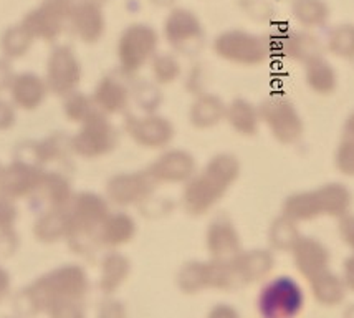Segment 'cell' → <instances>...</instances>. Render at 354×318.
I'll return each mask as SVG.
<instances>
[{
    "instance_id": "1",
    "label": "cell",
    "mask_w": 354,
    "mask_h": 318,
    "mask_svg": "<svg viewBox=\"0 0 354 318\" xmlns=\"http://www.w3.org/2000/svg\"><path fill=\"white\" fill-rule=\"evenodd\" d=\"M240 164L235 156L218 154L205 166L199 176L187 181L183 204L192 215L205 214L221 201L232 182L239 177Z\"/></svg>"
},
{
    "instance_id": "2",
    "label": "cell",
    "mask_w": 354,
    "mask_h": 318,
    "mask_svg": "<svg viewBox=\"0 0 354 318\" xmlns=\"http://www.w3.org/2000/svg\"><path fill=\"white\" fill-rule=\"evenodd\" d=\"M305 308V292L290 275H278L265 283L257 297L260 318H297Z\"/></svg>"
},
{
    "instance_id": "3",
    "label": "cell",
    "mask_w": 354,
    "mask_h": 318,
    "mask_svg": "<svg viewBox=\"0 0 354 318\" xmlns=\"http://www.w3.org/2000/svg\"><path fill=\"white\" fill-rule=\"evenodd\" d=\"M214 50L223 60L243 67L262 65L272 55L268 38L243 30L221 33L214 42Z\"/></svg>"
},
{
    "instance_id": "4",
    "label": "cell",
    "mask_w": 354,
    "mask_h": 318,
    "mask_svg": "<svg viewBox=\"0 0 354 318\" xmlns=\"http://www.w3.org/2000/svg\"><path fill=\"white\" fill-rule=\"evenodd\" d=\"M260 121L265 123L270 134L283 146L298 143L305 131L300 112L286 98H267L259 106Z\"/></svg>"
},
{
    "instance_id": "5",
    "label": "cell",
    "mask_w": 354,
    "mask_h": 318,
    "mask_svg": "<svg viewBox=\"0 0 354 318\" xmlns=\"http://www.w3.org/2000/svg\"><path fill=\"white\" fill-rule=\"evenodd\" d=\"M158 40V32L149 25H129L118 44V57L124 73H136L151 58H154Z\"/></svg>"
},
{
    "instance_id": "6",
    "label": "cell",
    "mask_w": 354,
    "mask_h": 318,
    "mask_svg": "<svg viewBox=\"0 0 354 318\" xmlns=\"http://www.w3.org/2000/svg\"><path fill=\"white\" fill-rule=\"evenodd\" d=\"M164 35L176 52L196 55L204 45V28L194 12L174 8L164 24Z\"/></svg>"
},
{
    "instance_id": "7",
    "label": "cell",
    "mask_w": 354,
    "mask_h": 318,
    "mask_svg": "<svg viewBox=\"0 0 354 318\" xmlns=\"http://www.w3.org/2000/svg\"><path fill=\"white\" fill-rule=\"evenodd\" d=\"M290 254H292L293 257L295 269H297L306 281H310L315 275L328 270L331 262L330 249H328L319 239L310 236H301V239L298 240L297 245H295Z\"/></svg>"
},
{
    "instance_id": "8",
    "label": "cell",
    "mask_w": 354,
    "mask_h": 318,
    "mask_svg": "<svg viewBox=\"0 0 354 318\" xmlns=\"http://www.w3.org/2000/svg\"><path fill=\"white\" fill-rule=\"evenodd\" d=\"M270 46H272V52L275 48L285 58L303 63V65L323 55V45L319 38L306 30H286L277 38L275 44L270 42Z\"/></svg>"
},
{
    "instance_id": "9",
    "label": "cell",
    "mask_w": 354,
    "mask_h": 318,
    "mask_svg": "<svg viewBox=\"0 0 354 318\" xmlns=\"http://www.w3.org/2000/svg\"><path fill=\"white\" fill-rule=\"evenodd\" d=\"M73 2L71 0H46L39 10L25 17L22 27L30 35L52 38L60 32V22L63 17L71 14Z\"/></svg>"
},
{
    "instance_id": "10",
    "label": "cell",
    "mask_w": 354,
    "mask_h": 318,
    "mask_svg": "<svg viewBox=\"0 0 354 318\" xmlns=\"http://www.w3.org/2000/svg\"><path fill=\"white\" fill-rule=\"evenodd\" d=\"M126 131L134 141L145 148H164L174 138V128L171 121L156 114L145 118L129 116L126 121Z\"/></svg>"
},
{
    "instance_id": "11",
    "label": "cell",
    "mask_w": 354,
    "mask_h": 318,
    "mask_svg": "<svg viewBox=\"0 0 354 318\" xmlns=\"http://www.w3.org/2000/svg\"><path fill=\"white\" fill-rule=\"evenodd\" d=\"M154 189L149 173H131L113 177L108 184L109 197L120 206H131L147 199Z\"/></svg>"
},
{
    "instance_id": "12",
    "label": "cell",
    "mask_w": 354,
    "mask_h": 318,
    "mask_svg": "<svg viewBox=\"0 0 354 318\" xmlns=\"http://www.w3.org/2000/svg\"><path fill=\"white\" fill-rule=\"evenodd\" d=\"M196 163L189 152L172 150L164 152L151 164L149 176L154 182H187L194 177Z\"/></svg>"
},
{
    "instance_id": "13",
    "label": "cell",
    "mask_w": 354,
    "mask_h": 318,
    "mask_svg": "<svg viewBox=\"0 0 354 318\" xmlns=\"http://www.w3.org/2000/svg\"><path fill=\"white\" fill-rule=\"evenodd\" d=\"M207 247L216 260H232L242 252L240 236L229 219L218 218L210 224L207 231Z\"/></svg>"
},
{
    "instance_id": "14",
    "label": "cell",
    "mask_w": 354,
    "mask_h": 318,
    "mask_svg": "<svg viewBox=\"0 0 354 318\" xmlns=\"http://www.w3.org/2000/svg\"><path fill=\"white\" fill-rule=\"evenodd\" d=\"M230 262L234 265L239 281L243 283L262 281L275 267V257H273L272 250L268 249H254L248 250V252H240Z\"/></svg>"
},
{
    "instance_id": "15",
    "label": "cell",
    "mask_w": 354,
    "mask_h": 318,
    "mask_svg": "<svg viewBox=\"0 0 354 318\" xmlns=\"http://www.w3.org/2000/svg\"><path fill=\"white\" fill-rule=\"evenodd\" d=\"M322 215L328 218H343L349 214L353 204V194L343 182H328L316 188Z\"/></svg>"
},
{
    "instance_id": "16",
    "label": "cell",
    "mask_w": 354,
    "mask_h": 318,
    "mask_svg": "<svg viewBox=\"0 0 354 318\" xmlns=\"http://www.w3.org/2000/svg\"><path fill=\"white\" fill-rule=\"evenodd\" d=\"M281 214L285 218L295 220L297 224L308 222L322 215V207H319L318 194L315 189L298 191V193L290 194L285 197L281 204Z\"/></svg>"
},
{
    "instance_id": "17",
    "label": "cell",
    "mask_w": 354,
    "mask_h": 318,
    "mask_svg": "<svg viewBox=\"0 0 354 318\" xmlns=\"http://www.w3.org/2000/svg\"><path fill=\"white\" fill-rule=\"evenodd\" d=\"M305 83L316 95H331L338 88V73L322 55L305 65Z\"/></svg>"
},
{
    "instance_id": "18",
    "label": "cell",
    "mask_w": 354,
    "mask_h": 318,
    "mask_svg": "<svg viewBox=\"0 0 354 318\" xmlns=\"http://www.w3.org/2000/svg\"><path fill=\"white\" fill-rule=\"evenodd\" d=\"M310 288L316 302L324 305V307L339 305L348 292L343 279L331 270H324V272L310 279Z\"/></svg>"
},
{
    "instance_id": "19",
    "label": "cell",
    "mask_w": 354,
    "mask_h": 318,
    "mask_svg": "<svg viewBox=\"0 0 354 318\" xmlns=\"http://www.w3.org/2000/svg\"><path fill=\"white\" fill-rule=\"evenodd\" d=\"M75 30L85 42H96L104 32V17L98 3L85 2L75 7L73 12Z\"/></svg>"
},
{
    "instance_id": "20",
    "label": "cell",
    "mask_w": 354,
    "mask_h": 318,
    "mask_svg": "<svg viewBox=\"0 0 354 318\" xmlns=\"http://www.w3.org/2000/svg\"><path fill=\"white\" fill-rule=\"evenodd\" d=\"M225 120L237 133L243 136H255L260 126V112L259 106L252 105L247 100H234L227 106Z\"/></svg>"
},
{
    "instance_id": "21",
    "label": "cell",
    "mask_w": 354,
    "mask_h": 318,
    "mask_svg": "<svg viewBox=\"0 0 354 318\" xmlns=\"http://www.w3.org/2000/svg\"><path fill=\"white\" fill-rule=\"evenodd\" d=\"M116 131L103 118H95L88 128L83 131L82 146L86 154L98 156L111 151L116 144Z\"/></svg>"
},
{
    "instance_id": "22",
    "label": "cell",
    "mask_w": 354,
    "mask_h": 318,
    "mask_svg": "<svg viewBox=\"0 0 354 318\" xmlns=\"http://www.w3.org/2000/svg\"><path fill=\"white\" fill-rule=\"evenodd\" d=\"M267 237L270 247L273 250H277V252H292V249L301 239V232L295 220L280 214L270 224Z\"/></svg>"
},
{
    "instance_id": "23",
    "label": "cell",
    "mask_w": 354,
    "mask_h": 318,
    "mask_svg": "<svg viewBox=\"0 0 354 318\" xmlns=\"http://www.w3.org/2000/svg\"><path fill=\"white\" fill-rule=\"evenodd\" d=\"M227 106L214 95H202L191 108V123L197 128H210L225 118Z\"/></svg>"
},
{
    "instance_id": "24",
    "label": "cell",
    "mask_w": 354,
    "mask_h": 318,
    "mask_svg": "<svg viewBox=\"0 0 354 318\" xmlns=\"http://www.w3.org/2000/svg\"><path fill=\"white\" fill-rule=\"evenodd\" d=\"M292 14L305 28H319L330 20V7L324 0H293Z\"/></svg>"
},
{
    "instance_id": "25",
    "label": "cell",
    "mask_w": 354,
    "mask_h": 318,
    "mask_svg": "<svg viewBox=\"0 0 354 318\" xmlns=\"http://www.w3.org/2000/svg\"><path fill=\"white\" fill-rule=\"evenodd\" d=\"M134 232H136V224L124 212H118V214L106 215L103 220V232H101V239L108 245H121L129 242L133 239Z\"/></svg>"
},
{
    "instance_id": "26",
    "label": "cell",
    "mask_w": 354,
    "mask_h": 318,
    "mask_svg": "<svg viewBox=\"0 0 354 318\" xmlns=\"http://www.w3.org/2000/svg\"><path fill=\"white\" fill-rule=\"evenodd\" d=\"M96 101L106 113H121L129 103V90L118 80L106 78L96 91Z\"/></svg>"
},
{
    "instance_id": "27",
    "label": "cell",
    "mask_w": 354,
    "mask_h": 318,
    "mask_svg": "<svg viewBox=\"0 0 354 318\" xmlns=\"http://www.w3.org/2000/svg\"><path fill=\"white\" fill-rule=\"evenodd\" d=\"M328 52L354 63V24H341L330 32L326 40Z\"/></svg>"
},
{
    "instance_id": "28",
    "label": "cell",
    "mask_w": 354,
    "mask_h": 318,
    "mask_svg": "<svg viewBox=\"0 0 354 318\" xmlns=\"http://www.w3.org/2000/svg\"><path fill=\"white\" fill-rule=\"evenodd\" d=\"M180 73V65L172 55L162 53L154 57L153 60V75L158 83H172Z\"/></svg>"
},
{
    "instance_id": "29",
    "label": "cell",
    "mask_w": 354,
    "mask_h": 318,
    "mask_svg": "<svg viewBox=\"0 0 354 318\" xmlns=\"http://www.w3.org/2000/svg\"><path fill=\"white\" fill-rule=\"evenodd\" d=\"M37 78H33L30 75L20 76L15 82L14 87V96L17 103L24 105V108H32V105L39 100V85L35 82Z\"/></svg>"
},
{
    "instance_id": "30",
    "label": "cell",
    "mask_w": 354,
    "mask_h": 318,
    "mask_svg": "<svg viewBox=\"0 0 354 318\" xmlns=\"http://www.w3.org/2000/svg\"><path fill=\"white\" fill-rule=\"evenodd\" d=\"M335 166L343 176L354 177V139L343 138L335 151Z\"/></svg>"
},
{
    "instance_id": "31",
    "label": "cell",
    "mask_w": 354,
    "mask_h": 318,
    "mask_svg": "<svg viewBox=\"0 0 354 318\" xmlns=\"http://www.w3.org/2000/svg\"><path fill=\"white\" fill-rule=\"evenodd\" d=\"M30 37V33L25 30L24 27L10 28L3 37V50L8 55H22L28 48Z\"/></svg>"
},
{
    "instance_id": "32",
    "label": "cell",
    "mask_w": 354,
    "mask_h": 318,
    "mask_svg": "<svg viewBox=\"0 0 354 318\" xmlns=\"http://www.w3.org/2000/svg\"><path fill=\"white\" fill-rule=\"evenodd\" d=\"M134 96H136L138 105L141 106V108H145L146 112L154 109L156 106L159 105V101H161V95H159L158 88L149 83L139 85L136 90H134Z\"/></svg>"
},
{
    "instance_id": "33",
    "label": "cell",
    "mask_w": 354,
    "mask_h": 318,
    "mask_svg": "<svg viewBox=\"0 0 354 318\" xmlns=\"http://www.w3.org/2000/svg\"><path fill=\"white\" fill-rule=\"evenodd\" d=\"M245 12L259 22H265L273 14L272 7L265 0H245Z\"/></svg>"
},
{
    "instance_id": "34",
    "label": "cell",
    "mask_w": 354,
    "mask_h": 318,
    "mask_svg": "<svg viewBox=\"0 0 354 318\" xmlns=\"http://www.w3.org/2000/svg\"><path fill=\"white\" fill-rule=\"evenodd\" d=\"M338 234L344 244L353 250L354 254V214H346L339 218Z\"/></svg>"
},
{
    "instance_id": "35",
    "label": "cell",
    "mask_w": 354,
    "mask_h": 318,
    "mask_svg": "<svg viewBox=\"0 0 354 318\" xmlns=\"http://www.w3.org/2000/svg\"><path fill=\"white\" fill-rule=\"evenodd\" d=\"M341 279H343L348 290L354 292V254L343 262V275H341Z\"/></svg>"
},
{
    "instance_id": "36",
    "label": "cell",
    "mask_w": 354,
    "mask_h": 318,
    "mask_svg": "<svg viewBox=\"0 0 354 318\" xmlns=\"http://www.w3.org/2000/svg\"><path fill=\"white\" fill-rule=\"evenodd\" d=\"M210 318H240L239 313L234 310V308L225 307V305H221V307L214 308L212 313H210Z\"/></svg>"
},
{
    "instance_id": "37",
    "label": "cell",
    "mask_w": 354,
    "mask_h": 318,
    "mask_svg": "<svg viewBox=\"0 0 354 318\" xmlns=\"http://www.w3.org/2000/svg\"><path fill=\"white\" fill-rule=\"evenodd\" d=\"M12 123V112L6 103L0 101V128H7Z\"/></svg>"
},
{
    "instance_id": "38",
    "label": "cell",
    "mask_w": 354,
    "mask_h": 318,
    "mask_svg": "<svg viewBox=\"0 0 354 318\" xmlns=\"http://www.w3.org/2000/svg\"><path fill=\"white\" fill-rule=\"evenodd\" d=\"M343 133H344V138L354 139V109L348 114L346 120H344Z\"/></svg>"
},
{
    "instance_id": "39",
    "label": "cell",
    "mask_w": 354,
    "mask_h": 318,
    "mask_svg": "<svg viewBox=\"0 0 354 318\" xmlns=\"http://www.w3.org/2000/svg\"><path fill=\"white\" fill-rule=\"evenodd\" d=\"M7 73H8V69L6 63L0 62V88L3 87V85L7 83Z\"/></svg>"
},
{
    "instance_id": "40",
    "label": "cell",
    "mask_w": 354,
    "mask_h": 318,
    "mask_svg": "<svg viewBox=\"0 0 354 318\" xmlns=\"http://www.w3.org/2000/svg\"><path fill=\"white\" fill-rule=\"evenodd\" d=\"M151 2H153L154 6L167 7V6H172V3H174V0H151Z\"/></svg>"
},
{
    "instance_id": "41",
    "label": "cell",
    "mask_w": 354,
    "mask_h": 318,
    "mask_svg": "<svg viewBox=\"0 0 354 318\" xmlns=\"http://www.w3.org/2000/svg\"><path fill=\"white\" fill-rule=\"evenodd\" d=\"M344 318H354V305L348 307V310L344 312Z\"/></svg>"
},
{
    "instance_id": "42",
    "label": "cell",
    "mask_w": 354,
    "mask_h": 318,
    "mask_svg": "<svg viewBox=\"0 0 354 318\" xmlns=\"http://www.w3.org/2000/svg\"><path fill=\"white\" fill-rule=\"evenodd\" d=\"M88 2H93V3H98V6H100V3L106 2V0H88Z\"/></svg>"
}]
</instances>
